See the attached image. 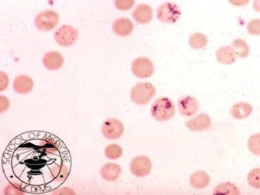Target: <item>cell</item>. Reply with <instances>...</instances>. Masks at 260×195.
<instances>
[{
	"label": "cell",
	"instance_id": "27",
	"mask_svg": "<svg viewBox=\"0 0 260 195\" xmlns=\"http://www.w3.org/2000/svg\"><path fill=\"white\" fill-rule=\"evenodd\" d=\"M135 0H114L116 9L120 11H127L134 7Z\"/></svg>",
	"mask_w": 260,
	"mask_h": 195
},
{
	"label": "cell",
	"instance_id": "25",
	"mask_svg": "<svg viewBox=\"0 0 260 195\" xmlns=\"http://www.w3.org/2000/svg\"><path fill=\"white\" fill-rule=\"evenodd\" d=\"M248 148L251 153L260 155V133L252 135L248 140Z\"/></svg>",
	"mask_w": 260,
	"mask_h": 195
},
{
	"label": "cell",
	"instance_id": "16",
	"mask_svg": "<svg viewBox=\"0 0 260 195\" xmlns=\"http://www.w3.org/2000/svg\"><path fill=\"white\" fill-rule=\"evenodd\" d=\"M215 56L220 64L230 65L235 62L237 56L232 47L225 46L219 48L215 53Z\"/></svg>",
	"mask_w": 260,
	"mask_h": 195
},
{
	"label": "cell",
	"instance_id": "21",
	"mask_svg": "<svg viewBox=\"0 0 260 195\" xmlns=\"http://www.w3.org/2000/svg\"><path fill=\"white\" fill-rule=\"evenodd\" d=\"M188 42L191 49L199 50L208 45V39L203 32H194L189 36Z\"/></svg>",
	"mask_w": 260,
	"mask_h": 195
},
{
	"label": "cell",
	"instance_id": "3",
	"mask_svg": "<svg viewBox=\"0 0 260 195\" xmlns=\"http://www.w3.org/2000/svg\"><path fill=\"white\" fill-rule=\"evenodd\" d=\"M181 12L178 5L174 3H166L160 5L157 10V18L162 23H175L180 18Z\"/></svg>",
	"mask_w": 260,
	"mask_h": 195
},
{
	"label": "cell",
	"instance_id": "11",
	"mask_svg": "<svg viewBox=\"0 0 260 195\" xmlns=\"http://www.w3.org/2000/svg\"><path fill=\"white\" fill-rule=\"evenodd\" d=\"M42 62L47 70L55 71L63 66L64 57L58 51H48L43 57Z\"/></svg>",
	"mask_w": 260,
	"mask_h": 195
},
{
	"label": "cell",
	"instance_id": "1",
	"mask_svg": "<svg viewBox=\"0 0 260 195\" xmlns=\"http://www.w3.org/2000/svg\"><path fill=\"white\" fill-rule=\"evenodd\" d=\"M151 114L155 120L167 121L175 115V106L170 99L167 97L159 98L152 105Z\"/></svg>",
	"mask_w": 260,
	"mask_h": 195
},
{
	"label": "cell",
	"instance_id": "8",
	"mask_svg": "<svg viewBox=\"0 0 260 195\" xmlns=\"http://www.w3.org/2000/svg\"><path fill=\"white\" fill-rule=\"evenodd\" d=\"M124 131L122 122L115 118L104 121L102 127V134L108 140L119 139L124 134Z\"/></svg>",
	"mask_w": 260,
	"mask_h": 195
},
{
	"label": "cell",
	"instance_id": "30",
	"mask_svg": "<svg viewBox=\"0 0 260 195\" xmlns=\"http://www.w3.org/2000/svg\"><path fill=\"white\" fill-rule=\"evenodd\" d=\"M9 85V78L4 72H0V91L6 90Z\"/></svg>",
	"mask_w": 260,
	"mask_h": 195
},
{
	"label": "cell",
	"instance_id": "10",
	"mask_svg": "<svg viewBox=\"0 0 260 195\" xmlns=\"http://www.w3.org/2000/svg\"><path fill=\"white\" fill-rule=\"evenodd\" d=\"M186 127L192 132H201L211 126V119L208 114L201 113L190 120L186 121Z\"/></svg>",
	"mask_w": 260,
	"mask_h": 195
},
{
	"label": "cell",
	"instance_id": "7",
	"mask_svg": "<svg viewBox=\"0 0 260 195\" xmlns=\"http://www.w3.org/2000/svg\"><path fill=\"white\" fill-rule=\"evenodd\" d=\"M130 172L137 177H145L150 174L152 162L148 157L140 155L135 157L129 164Z\"/></svg>",
	"mask_w": 260,
	"mask_h": 195
},
{
	"label": "cell",
	"instance_id": "9",
	"mask_svg": "<svg viewBox=\"0 0 260 195\" xmlns=\"http://www.w3.org/2000/svg\"><path fill=\"white\" fill-rule=\"evenodd\" d=\"M199 103L194 97L184 95L178 101V108L181 115L191 116L194 115L199 110Z\"/></svg>",
	"mask_w": 260,
	"mask_h": 195
},
{
	"label": "cell",
	"instance_id": "28",
	"mask_svg": "<svg viewBox=\"0 0 260 195\" xmlns=\"http://www.w3.org/2000/svg\"><path fill=\"white\" fill-rule=\"evenodd\" d=\"M248 34L251 36L260 35V19H253L247 24Z\"/></svg>",
	"mask_w": 260,
	"mask_h": 195
},
{
	"label": "cell",
	"instance_id": "17",
	"mask_svg": "<svg viewBox=\"0 0 260 195\" xmlns=\"http://www.w3.org/2000/svg\"><path fill=\"white\" fill-rule=\"evenodd\" d=\"M252 106L246 102L237 103L231 109V114L236 119H246L252 114Z\"/></svg>",
	"mask_w": 260,
	"mask_h": 195
},
{
	"label": "cell",
	"instance_id": "13",
	"mask_svg": "<svg viewBox=\"0 0 260 195\" xmlns=\"http://www.w3.org/2000/svg\"><path fill=\"white\" fill-rule=\"evenodd\" d=\"M113 31L119 37H125L129 36L134 29V24L129 18L116 19L112 25Z\"/></svg>",
	"mask_w": 260,
	"mask_h": 195
},
{
	"label": "cell",
	"instance_id": "22",
	"mask_svg": "<svg viewBox=\"0 0 260 195\" xmlns=\"http://www.w3.org/2000/svg\"><path fill=\"white\" fill-rule=\"evenodd\" d=\"M215 195H237L240 194L239 188L236 184L231 182H224L218 184L214 189Z\"/></svg>",
	"mask_w": 260,
	"mask_h": 195
},
{
	"label": "cell",
	"instance_id": "18",
	"mask_svg": "<svg viewBox=\"0 0 260 195\" xmlns=\"http://www.w3.org/2000/svg\"><path fill=\"white\" fill-rule=\"evenodd\" d=\"M210 177L205 171H198L191 174L189 178L190 185L195 189H203L210 184Z\"/></svg>",
	"mask_w": 260,
	"mask_h": 195
},
{
	"label": "cell",
	"instance_id": "15",
	"mask_svg": "<svg viewBox=\"0 0 260 195\" xmlns=\"http://www.w3.org/2000/svg\"><path fill=\"white\" fill-rule=\"evenodd\" d=\"M122 169L119 164L107 162L101 169L100 174L103 179L108 181H116L119 179Z\"/></svg>",
	"mask_w": 260,
	"mask_h": 195
},
{
	"label": "cell",
	"instance_id": "19",
	"mask_svg": "<svg viewBox=\"0 0 260 195\" xmlns=\"http://www.w3.org/2000/svg\"><path fill=\"white\" fill-rule=\"evenodd\" d=\"M69 174V169L63 164H55L50 168L51 178L56 182H64L68 179Z\"/></svg>",
	"mask_w": 260,
	"mask_h": 195
},
{
	"label": "cell",
	"instance_id": "2",
	"mask_svg": "<svg viewBox=\"0 0 260 195\" xmlns=\"http://www.w3.org/2000/svg\"><path fill=\"white\" fill-rule=\"evenodd\" d=\"M156 90L153 84L140 83L136 84L130 92L131 100L138 105H146L155 96Z\"/></svg>",
	"mask_w": 260,
	"mask_h": 195
},
{
	"label": "cell",
	"instance_id": "20",
	"mask_svg": "<svg viewBox=\"0 0 260 195\" xmlns=\"http://www.w3.org/2000/svg\"><path fill=\"white\" fill-rule=\"evenodd\" d=\"M40 150L42 153L47 154V155H53L57 152L59 148V142L55 138L51 137H47L42 140L39 143Z\"/></svg>",
	"mask_w": 260,
	"mask_h": 195
},
{
	"label": "cell",
	"instance_id": "29",
	"mask_svg": "<svg viewBox=\"0 0 260 195\" xmlns=\"http://www.w3.org/2000/svg\"><path fill=\"white\" fill-rule=\"evenodd\" d=\"M5 194H25L23 187L17 183L10 184L5 188Z\"/></svg>",
	"mask_w": 260,
	"mask_h": 195
},
{
	"label": "cell",
	"instance_id": "5",
	"mask_svg": "<svg viewBox=\"0 0 260 195\" xmlns=\"http://www.w3.org/2000/svg\"><path fill=\"white\" fill-rule=\"evenodd\" d=\"M54 37L56 42L61 47H71L78 40V31L71 25H64L54 32Z\"/></svg>",
	"mask_w": 260,
	"mask_h": 195
},
{
	"label": "cell",
	"instance_id": "6",
	"mask_svg": "<svg viewBox=\"0 0 260 195\" xmlns=\"http://www.w3.org/2000/svg\"><path fill=\"white\" fill-rule=\"evenodd\" d=\"M131 68L133 75L141 79L150 78L155 72V66L153 61L146 57L135 59L132 63Z\"/></svg>",
	"mask_w": 260,
	"mask_h": 195
},
{
	"label": "cell",
	"instance_id": "14",
	"mask_svg": "<svg viewBox=\"0 0 260 195\" xmlns=\"http://www.w3.org/2000/svg\"><path fill=\"white\" fill-rule=\"evenodd\" d=\"M34 80L28 75H19L13 81V89L17 93L27 94L30 93L34 89Z\"/></svg>",
	"mask_w": 260,
	"mask_h": 195
},
{
	"label": "cell",
	"instance_id": "23",
	"mask_svg": "<svg viewBox=\"0 0 260 195\" xmlns=\"http://www.w3.org/2000/svg\"><path fill=\"white\" fill-rule=\"evenodd\" d=\"M232 47L238 57L245 59L249 54V47L245 41L237 39L233 41Z\"/></svg>",
	"mask_w": 260,
	"mask_h": 195
},
{
	"label": "cell",
	"instance_id": "12",
	"mask_svg": "<svg viewBox=\"0 0 260 195\" xmlns=\"http://www.w3.org/2000/svg\"><path fill=\"white\" fill-rule=\"evenodd\" d=\"M153 12L151 7L147 4H140L133 12V18L137 23L144 25L153 20Z\"/></svg>",
	"mask_w": 260,
	"mask_h": 195
},
{
	"label": "cell",
	"instance_id": "26",
	"mask_svg": "<svg viewBox=\"0 0 260 195\" xmlns=\"http://www.w3.org/2000/svg\"><path fill=\"white\" fill-rule=\"evenodd\" d=\"M248 183L251 187L260 189V168H255L247 176Z\"/></svg>",
	"mask_w": 260,
	"mask_h": 195
},
{
	"label": "cell",
	"instance_id": "31",
	"mask_svg": "<svg viewBox=\"0 0 260 195\" xmlns=\"http://www.w3.org/2000/svg\"><path fill=\"white\" fill-rule=\"evenodd\" d=\"M10 103L9 99L5 95L0 96V113L7 112L9 109Z\"/></svg>",
	"mask_w": 260,
	"mask_h": 195
},
{
	"label": "cell",
	"instance_id": "24",
	"mask_svg": "<svg viewBox=\"0 0 260 195\" xmlns=\"http://www.w3.org/2000/svg\"><path fill=\"white\" fill-rule=\"evenodd\" d=\"M104 153L107 158L116 160L121 158L123 154V150L119 145L111 144L106 147Z\"/></svg>",
	"mask_w": 260,
	"mask_h": 195
},
{
	"label": "cell",
	"instance_id": "33",
	"mask_svg": "<svg viewBox=\"0 0 260 195\" xmlns=\"http://www.w3.org/2000/svg\"><path fill=\"white\" fill-rule=\"evenodd\" d=\"M252 6L256 13H260V0H253Z\"/></svg>",
	"mask_w": 260,
	"mask_h": 195
},
{
	"label": "cell",
	"instance_id": "4",
	"mask_svg": "<svg viewBox=\"0 0 260 195\" xmlns=\"http://www.w3.org/2000/svg\"><path fill=\"white\" fill-rule=\"evenodd\" d=\"M59 15L54 10H47L37 15L35 25L39 30L48 32L53 30L59 23Z\"/></svg>",
	"mask_w": 260,
	"mask_h": 195
},
{
	"label": "cell",
	"instance_id": "32",
	"mask_svg": "<svg viewBox=\"0 0 260 195\" xmlns=\"http://www.w3.org/2000/svg\"><path fill=\"white\" fill-rule=\"evenodd\" d=\"M249 1L250 0H229L230 4H232L233 6L239 7V8L246 6L249 4Z\"/></svg>",
	"mask_w": 260,
	"mask_h": 195
}]
</instances>
